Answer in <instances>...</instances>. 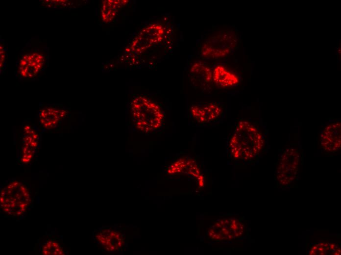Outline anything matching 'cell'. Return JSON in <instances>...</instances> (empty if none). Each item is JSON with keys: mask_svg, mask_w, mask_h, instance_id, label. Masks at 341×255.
Wrapping results in <instances>:
<instances>
[{"mask_svg": "<svg viewBox=\"0 0 341 255\" xmlns=\"http://www.w3.org/2000/svg\"><path fill=\"white\" fill-rule=\"evenodd\" d=\"M223 104L216 101L200 102L190 108V115L198 125L213 124L221 119L224 114Z\"/></svg>", "mask_w": 341, "mask_h": 255, "instance_id": "277c9868", "label": "cell"}, {"mask_svg": "<svg viewBox=\"0 0 341 255\" xmlns=\"http://www.w3.org/2000/svg\"><path fill=\"white\" fill-rule=\"evenodd\" d=\"M59 254H62V252H59Z\"/></svg>", "mask_w": 341, "mask_h": 255, "instance_id": "7c38bea8", "label": "cell"}, {"mask_svg": "<svg viewBox=\"0 0 341 255\" xmlns=\"http://www.w3.org/2000/svg\"><path fill=\"white\" fill-rule=\"evenodd\" d=\"M68 114L69 111L60 105H46L40 108L38 117L42 128L51 130L58 127Z\"/></svg>", "mask_w": 341, "mask_h": 255, "instance_id": "8992f818", "label": "cell"}, {"mask_svg": "<svg viewBox=\"0 0 341 255\" xmlns=\"http://www.w3.org/2000/svg\"><path fill=\"white\" fill-rule=\"evenodd\" d=\"M237 45L236 33L233 30L222 29L202 42L199 53L204 59H220L230 54Z\"/></svg>", "mask_w": 341, "mask_h": 255, "instance_id": "7a4b0ae2", "label": "cell"}, {"mask_svg": "<svg viewBox=\"0 0 341 255\" xmlns=\"http://www.w3.org/2000/svg\"><path fill=\"white\" fill-rule=\"evenodd\" d=\"M3 45H0V69H3V65L5 59V52L4 51Z\"/></svg>", "mask_w": 341, "mask_h": 255, "instance_id": "30bf717a", "label": "cell"}, {"mask_svg": "<svg viewBox=\"0 0 341 255\" xmlns=\"http://www.w3.org/2000/svg\"><path fill=\"white\" fill-rule=\"evenodd\" d=\"M112 1L108 0L103 2L101 10L102 17L103 20L108 21L113 18L114 15L117 13L118 6L112 5Z\"/></svg>", "mask_w": 341, "mask_h": 255, "instance_id": "9c48e42d", "label": "cell"}, {"mask_svg": "<svg viewBox=\"0 0 341 255\" xmlns=\"http://www.w3.org/2000/svg\"><path fill=\"white\" fill-rule=\"evenodd\" d=\"M57 254V252H53V254Z\"/></svg>", "mask_w": 341, "mask_h": 255, "instance_id": "8fae6325", "label": "cell"}, {"mask_svg": "<svg viewBox=\"0 0 341 255\" xmlns=\"http://www.w3.org/2000/svg\"><path fill=\"white\" fill-rule=\"evenodd\" d=\"M46 58L36 50L24 54L18 62V77L23 80L37 79L45 68Z\"/></svg>", "mask_w": 341, "mask_h": 255, "instance_id": "3957f363", "label": "cell"}, {"mask_svg": "<svg viewBox=\"0 0 341 255\" xmlns=\"http://www.w3.org/2000/svg\"><path fill=\"white\" fill-rule=\"evenodd\" d=\"M320 137L321 145L325 150L338 151L341 147V121L332 122L327 125Z\"/></svg>", "mask_w": 341, "mask_h": 255, "instance_id": "ba28073f", "label": "cell"}, {"mask_svg": "<svg viewBox=\"0 0 341 255\" xmlns=\"http://www.w3.org/2000/svg\"><path fill=\"white\" fill-rule=\"evenodd\" d=\"M214 85L219 88H229L238 86L241 81L240 75L229 69L224 64L218 63L212 66Z\"/></svg>", "mask_w": 341, "mask_h": 255, "instance_id": "52a82bcc", "label": "cell"}, {"mask_svg": "<svg viewBox=\"0 0 341 255\" xmlns=\"http://www.w3.org/2000/svg\"><path fill=\"white\" fill-rule=\"evenodd\" d=\"M263 145V135L255 125L246 119L237 122L228 141L233 156L244 159L252 158L260 152Z\"/></svg>", "mask_w": 341, "mask_h": 255, "instance_id": "6da1fadb", "label": "cell"}, {"mask_svg": "<svg viewBox=\"0 0 341 255\" xmlns=\"http://www.w3.org/2000/svg\"><path fill=\"white\" fill-rule=\"evenodd\" d=\"M189 79L192 86L197 89L208 91L212 88V66L202 61H195L189 70Z\"/></svg>", "mask_w": 341, "mask_h": 255, "instance_id": "5b68a950", "label": "cell"}]
</instances>
